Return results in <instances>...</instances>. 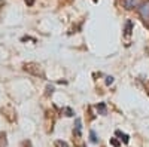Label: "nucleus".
Listing matches in <instances>:
<instances>
[{"mask_svg": "<svg viewBox=\"0 0 149 147\" xmlns=\"http://www.w3.org/2000/svg\"><path fill=\"white\" fill-rule=\"evenodd\" d=\"M137 12H139V17L142 18V21L149 26V0H145V2H142L137 6Z\"/></svg>", "mask_w": 149, "mask_h": 147, "instance_id": "nucleus-2", "label": "nucleus"}, {"mask_svg": "<svg viewBox=\"0 0 149 147\" xmlns=\"http://www.w3.org/2000/svg\"><path fill=\"white\" fill-rule=\"evenodd\" d=\"M0 137H5V134H2V132H0Z\"/></svg>", "mask_w": 149, "mask_h": 147, "instance_id": "nucleus-15", "label": "nucleus"}, {"mask_svg": "<svg viewBox=\"0 0 149 147\" xmlns=\"http://www.w3.org/2000/svg\"><path fill=\"white\" fill-rule=\"evenodd\" d=\"M124 31H125V33H124L125 36H130L131 34V31H133V22L131 21H127L125 22V30H124Z\"/></svg>", "mask_w": 149, "mask_h": 147, "instance_id": "nucleus-5", "label": "nucleus"}, {"mask_svg": "<svg viewBox=\"0 0 149 147\" xmlns=\"http://www.w3.org/2000/svg\"><path fill=\"white\" fill-rule=\"evenodd\" d=\"M97 110L100 112V115H106V113H107V110H106V104H104V103H98Z\"/></svg>", "mask_w": 149, "mask_h": 147, "instance_id": "nucleus-7", "label": "nucleus"}, {"mask_svg": "<svg viewBox=\"0 0 149 147\" xmlns=\"http://www.w3.org/2000/svg\"><path fill=\"white\" fill-rule=\"evenodd\" d=\"M24 71L30 73V75L36 76V77H45V71H43V67L39 64V63H26L22 66Z\"/></svg>", "mask_w": 149, "mask_h": 147, "instance_id": "nucleus-1", "label": "nucleus"}, {"mask_svg": "<svg viewBox=\"0 0 149 147\" xmlns=\"http://www.w3.org/2000/svg\"><path fill=\"white\" fill-rule=\"evenodd\" d=\"M115 135H118V137H119V140H121L124 144H127V143L130 141V137L127 135L125 132H122V131H119V129H116V131H115Z\"/></svg>", "mask_w": 149, "mask_h": 147, "instance_id": "nucleus-4", "label": "nucleus"}, {"mask_svg": "<svg viewBox=\"0 0 149 147\" xmlns=\"http://www.w3.org/2000/svg\"><path fill=\"white\" fill-rule=\"evenodd\" d=\"M140 5V0H124V8L131 10L134 8H137Z\"/></svg>", "mask_w": 149, "mask_h": 147, "instance_id": "nucleus-3", "label": "nucleus"}, {"mask_svg": "<svg viewBox=\"0 0 149 147\" xmlns=\"http://www.w3.org/2000/svg\"><path fill=\"white\" fill-rule=\"evenodd\" d=\"M64 113H66V116H69V117H72V116L74 115V113H73V110H72V108H69V107H67V108H64Z\"/></svg>", "mask_w": 149, "mask_h": 147, "instance_id": "nucleus-9", "label": "nucleus"}, {"mask_svg": "<svg viewBox=\"0 0 149 147\" xmlns=\"http://www.w3.org/2000/svg\"><path fill=\"white\" fill-rule=\"evenodd\" d=\"M54 146H55V147H69V144H67L66 141H63V140H57V141L54 143Z\"/></svg>", "mask_w": 149, "mask_h": 147, "instance_id": "nucleus-8", "label": "nucleus"}, {"mask_svg": "<svg viewBox=\"0 0 149 147\" xmlns=\"http://www.w3.org/2000/svg\"><path fill=\"white\" fill-rule=\"evenodd\" d=\"M90 137H91V143H94V144H95V143H97V137H95V132H94V131H91V132H90Z\"/></svg>", "mask_w": 149, "mask_h": 147, "instance_id": "nucleus-10", "label": "nucleus"}, {"mask_svg": "<svg viewBox=\"0 0 149 147\" xmlns=\"http://www.w3.org/2000/svg\"><path fill=\"white\" fill-rule=\"evenodd\" d=\"M26 3H27L29 6H33V3H34V0H26Z\"/></svg>", "mask_w": 149, "mask_h": 147, "instance_id": "nucleus-14", "label": "nucleus"}, {"mask_svg": "<svg viewBox=\"0 0 149 147\" xmlns=\"http://www.w3.org/2000/svg\"><path fill=\"white\" fill-rule=\"evenodd\" d=\"M110 144L113 146V147H119V141L116 138H110Z\"/></svg>", "mask_w": 149, "mask_h": 147, "instance_id": "nucleus-11", "label": "nucleus"}, {"mask_svg": "<svg viewBox=\"0 0 149 147\" xmlns=\"http://www.w3.org/2000/svg\"><path fill=\"white\" fill-rule=\"evenodd\" d=\"M94 2H97V0H94Z\"/></svg>", "mask_w": 149, "mask_h": 147, "instance_id": "nucleus-16", "label": "nucleus"}, {"mask_svg": "<svg viewBox=\"0 0 149 147\" xmlns=\"http://www.w3.org/2000/svg\"><path fill=\"white\" fill-rule=\"evenodd\" d=\"M106 83H107V85L113 83V77H106Z\"/></svg>", "mask_w": 149, "mask_h": 147, "instance_id": "nucleus-13", "label": "nucleus"}, {"mask_svg": "<svg viewBox=\"0 0 149 147\" xmlns=\"http://www.w3.org/2000/svg\"><path fill=\"white\" fill-rule=\"evenodd\" d=\"M81 119H76V125H74V129H73V132L76 134L78 137H81Z\"/></svg>", "mask_w": 149, "mask_h": 147, "instance_id": "nucleus-6", "label": "nucleus"}, {"mask_svg": "<svg viewBox=\"0 0 149 147\" xmlns=\"http://www.w3.org/2000/svg\"><path fill=\"white\" fill-rule=\"evenodd\" d=\"M46 91H48V92H46V95H52L54 88H52V86H48V88H46Z\"/></svg>", "mask_w": 149, "mask_h": 147, "instance_id": "nucleus-12", "label": "nucleus"}]
</instances>
